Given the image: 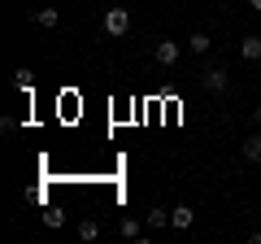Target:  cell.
<instances>
[{"mask_svg":"<svg viewBox=\"0 0 261 244\" xmlns=\"http://www.w3.org/2000/svg\"><path fill=\"white\" fill-rule=\"evenodd\" d=\"M244 157H248V161H261V131L244 140Z\"/></svg>","mask_w":261,"mask_h":244,"instance_id":"cell-8","label":"cell"},{"mask_svg":"<svg viewBox=\"0 0 261 244\" xmlns=\"http://www.w3.org/2000/svg\"><path fill=\"white\" fill-rule=\"evenodd\" d=\"M118 231L126 235V240H140V235H144V227H140V218H122V223H118Z\"/></svg>","mask_w":261,"mask_h":244,"instance_id":"cell-7","label":"cell"},{"mask_svg":"<svg viewBox=\"0 0 261 244\" xmlns=\"http://www.w3.org/2000/svg\"><path fill=\"white\" fill-rule=\"evenodd\" d=\"M240 53H244V61H257V57H261V35H244L240 39Z\"/></svg>","mask_w":261,"mask_h":244,"instance_id":"cell-4","label":"cell"},{"mask_svg":"<svg viewBox=\"0 0 261 244\" xmlns=\"http://www.w3.org/2000/svg\"><path fill=\"white\" fill-rule=\"evenodd\" d=\"M35 22H39V27H44V31L61 27V9H53V5H48V9H39V13H35Z\"/></svg>","mask_w":261,"mask_h":244,"instance_id":"cell-6","label":"cell"},{"mask_svg":"<svg viewBox=\"0 0 261 244\" xmlns=\"http://www.w3.org/2000/svg\"><path fill=\"white\" fill-rule=\"evenodd\" d=\"M166 223H174V214H166V209H152V214H148V227H152V231L166 227Z\"/></svg>","mask_w":261,"mask_h":244,"instance_id":"cell-10","label":"cell"},{"mask_svg":"<svg viewBox=\"0 0 261 244\" xmlns=\"http://www.w3.org/2000/svg\"><path fill=\"white\" fill-rule=\"evenodd\" d=\"M252 118H257V127H261V105H257V109H252Z\"/></svg>","mask_w":261,"mask_h":244,"instance_id":"cell-12","label":"cell"},{"mask_svg":"<svg viewBox=\"0 0 261 244\" xmlns=\"http://www.w3.org/2000/svg\"><path fill=\"white\" fill-rule=\"evenodd\" d=\"M152 57H157L161 66H178V57H183V48H178L174 39H161V44L152 48Z\"/></svg>","mask_w":261,"mask_h":244,"instance_id":"cell-3","label":"cell"},{"mask_svg":"<svg viewBox=\"0 0 261 244\" xmlns=\"http://www.w3.org/2000/svg\"><path fill=\"white\" fill-rule=\"evenodd\" d=\"M187 48H192V53H196V57H205V53H209V48H214V39H209V35H205V31H196V35H187Z\"/></svg>","mask_w":261,"mask_h":244,"instance_id":"cell-5","label":"cell"},{"mask_svg":"<svg viewBox=\"0 0 261 244\" xmlns=\"http://www.w3.org/2000/svg\"><path fill=\"white\" fill-rule=\"evenodd\" d=\"M170 214H174V227H192V209H187V205H174V209H170Z\"/></svg>","mask_w":261,"mask_h":244,"instance_id":"cell-9","label":"cell"},{"mask_svg":"<svg viewBox=\"0 0 261 244\" xmlns=\"http://www.w3.org/2000/svg\"><path fill=\"white\" fill-rule=\"evenodd\" d=\"M105 31H109L113 39L126 35V31H130V9H109V13H105Z\"/></svg>","mask_w":261,"mask_h":244,"instance_id":"cell-2","label":"cell"},{"mask_svg":"<svg viewBox=\"0 0 261 244\" xmlns=\"http://www.w3.org/2000/svg\"><path fill=\"white\" fill-rule=\"evenodd\" d=\"M248 5H252V9H257V13H261V0H248Z\"/></svg>","mask_w":261,"mask_h":244,"instance_id":"cell-13","label":"cell"},{"mask_svg":"<svg viewBox=\"0 0 261 244\" xmlns=\"http://www.w3.org/2000/svg\"><path fill=\"white\" fill-rule=\"evenodd\" d=\"M79 235H83V240H96V235H100V223H96V218H87V223H79Z\"/></svg>","mask_w":261,"mask_h":244,"instance_id":"cell-11","label":"cell"},{"mask_svg":"<svg viewBox=\"0 0 261 244\" xmlns=\"http://www.w3.org/2000/svg\"><path fill=\"white\" fill-rule=\"evenodd\" d=\"M200 87H205V92H214V96H222L226 87H231L226 66H209V70H200Z\"/></svg>","mask_w":261,"mask_h":244,"instance_id":"cell-1","label":"cell"}]
</instances>
